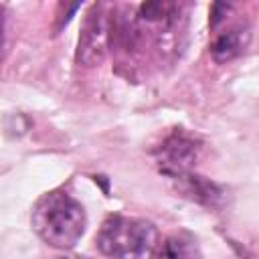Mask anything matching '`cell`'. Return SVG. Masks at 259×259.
Wrapping results in <instances>:
<instances>
[{
	"label": "cell",
	"instance_id": "obj_2",
	"mask_svg": "<svg viewBox=\"0 0 259 259\" xmlns=\"http://www.w3.org/2000/svg\"><path fill=\"white\" fill-rule=\"evenodd\" d=\"M95 245L109 259H154L160 235L146 219L109 214L97 231Z\"/></svg>",
	"mask_w": 259,
	"mask_h": 259
},
{
	"label": "cell",
	"instance_id": "obj_3",
	"mask_svg": "<svg viewBox=\"0 0 259 259\" xmlns=\"http://www.w3.org/2000/svg\"><path fill=\"white\" fill-rule=\"evenodd\" d=\"M200 154V142L196 136L182 127L172 130L156 150V162L164 174L170 178H180L190 174Z\"/></svg>",
	"mask_w": 259,
	"mask_h": 259
},
{
	"label": "cell",
	"instance_id": "obj_1",
	"mask_svg": "<svg viewBox=\"0 0 259 259\" xmlns=\"http://www.w3.org/2000/svg\"><path fill=\"white\" fill-rule=\"evenodd\" d=\"M34 233L55 249H73L85 233L87 214L83 204L65 190L42 194L32 208Z\"/></svg>",
	"mask_w": 259,
	"mask_h": 259
},
{
	"label": "cell",
	"instance_id": "obj_6",
	"mask_svg": "<svg viewBox=\"0 0 259 259\" xmlns=\"http://www.w3.org/2000/svg\"><path fill=\"white\" fill-rule=\"evenodd\" d=\"M251 40V32L245 26H231L229 30L221 32L212 45H210V55L217 63H229L235 57H239Z\"/></svg>",
	"mask_w": 259,
	"mask_h": 259
},
{
	"label": "cell",
	"instance_id": "obj_7",
	"mask_svg": "<svg viewBox=\"0 0 259 259\" xmlns=\"http://www.w3.org/2000/svg\"><path fill=\"white\" fill-rule=\"evenodd\" d=\"M178 182H180L182 192L188 198H192V200H196V202H200L204 206H210L212 208V206H219L221 200H223V194H225L223 188L219 184L210 182L204 176H198V174H192L190 172V174L180 176Z\"/></svg>",
	"mask_w": 259,
	"mask_h": 259
},
{
	"label": "cell",
	"instance_id": "obj_5",
	"mask_svg": "<svg viewBox=\"0 0 259 259\" xmlns=\"http://www.w3.org/2000/svg\"><path fill=\"white\" fill-rule=\"evenodd\" d=\"M154 259H202V251L192 233L176 231L160 241Z\"/></svg>",
	"mask_w": 259,
	"mask_h": 259
},
{
	"label": "cell",
	"instance_id": "obj_4",
	"mask_svg": "<svg viewBox=\"0 0 259 259\" xmlns=\"http://www.w3.org/2000/svg\"><path fill=\"white\" fill-rule=\"evenodd\" d=\"M109 42V24L103 4H93L85 16L79 42H77V61L93 67L99 65L107 53Z\"/></svg>",
	"mask_w": 259,
	"mask_h": 259
}]
</instances>
